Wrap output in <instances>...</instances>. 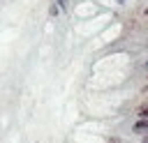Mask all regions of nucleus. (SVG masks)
<instances>
[{"mask_svg": "<svg viewBox=\"0 0 148 143\" xmlns=\"http://www.w3.org/2000/svg\"><path fill=\"white\" fill-rule=\"evenodd\" d=\"M58 12H60V7H58V5H51V14H53V16H56V14H58Z\"/></svg>", "mask_w": 148, "mask_h": 143, "instance_id": "obj_2", "label": "nucleus"}, {"mask_svg": "<svg viewBox=\"0 0 148 143\" xmlns=\"http://www.w3.org/2000/svg\"><path fill=\"white\" fill-rule=\"evenodd\" d=\"M143 143H148V134H146V136H143Z\"/></svg>", "mask_w": 148, "mask_h": 143, "instance_id": "obj_4", "label": "nucleus"}, {"mask_svg": "<svg viewBox=\"0 0 148 143\" xmlns=\"http://www.w3.org/2000/svg\"><path fill=\"white\" fill-rule=\"evenodd\" d=\"M143 95H148V83H146V85H143Z\"/></svg>", "mask_w": 148, "mask_h": 143, "instance_id": "obj_3", "label": "nucleus"}, {"mask_svg": "<svg viewBox=\"0 0 148 143\" xmlns=\"http://www.w3.org/2000/svg\"><path fill=\"white\" fill-rule=\"evenodd\" d=\"M132 131H136V134H148V118H139V120L132 125Z\"/></svg>", "mask_w": 148, "mask_h": 143, "instance_id": "obj_1", "label": "nucleus"}, {"mask_svg": "<svg viewBox=\"0 0 148 143\" xmlns=\"http://www.w3.org/2000/svg\"><path fill=\"white\" fill-rule=\"evenodd\" d=\"M146 69H148V62H146Z\"/></svg>", "mask_w": 148, "mask_h": 143, "instance_id": "obj_5", "label": "nucleus"}]
</instances>
